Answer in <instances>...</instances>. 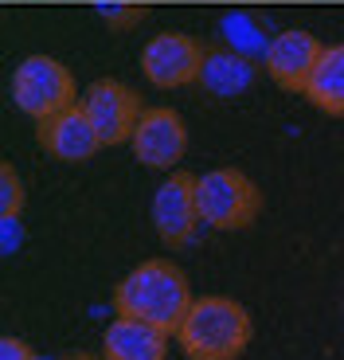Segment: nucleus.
<instances>
[{"instance_id":"f257e3e1","label":"nucleus","mask_w":344,"mask_h":360,"mask_svg":"<svg viewBox=\"0 0 344 360\" xmlns=\"http://www.w3.org/2000/svg\"><path fill=\"white\" fill-rule=\"evenodd\" d=\"M192 290L184 270L168 259H149L141 266H133L126 278L114 286V309L121 317H137L149 321L164 333H176L184 321V314L192 309Z\"/></svg>"},{"instance_id":"f03ea898","label":"nucleus","mask_w":344,"mask_h":360,"mask_svg":"<svg viewBox=\"0 0 344 360\" xmlns=\"http://www.w3.org/2000/svg\"><path fill=\"white\" fill-rule=\"evenodd\" d=\"M176 345L188 360H239L251 345V314L235 297H196L176 329Z\"/></svg>"},{"instance_id":"7ed1b4c3","label":"nucleus","mask_w":344,"mask_h":360,"mask_svg":"<svg viewBox=\"0 0 344 360\" xmlns=\"http://www.w3.org/2000/svg\"><path fill=\"white\" fill-rule=\"evenodd\" d=\"M196 204L204 227L239 231V227L254 224L258 207H263V192L239 169H211L204 176H196Z\"/></svg>"},{"instance_id":"20e7f679","label":"nucleus","mask_w":344,"mask_h":360,"mask_svg":"<svg viewBox=\"0 0 344 360\" xmlns=\"http://www.w3.org/2000/svg\"><path fill=\"white\" fill-rule=\"evenodd\" d=\"M8 90L20 114L36 117V122L74 106V98H79L71 71L59 59H51V55H27L24 63H16Z\"/></svg>"},{"instance_id":"39448f33","label":"nucleus","mask_w":344,"mask_h":360,"mask_svg":"<svg viewBox=\"0 0 344 360\" xmlns=\"http://www.w3.org/2000/svg\"><path fill=\"white\" fill-rule=\"evenodd\" d=\"M79 106L86 110L91 126L98 129L102 145L129 141V137H133V129H137V117L145 114V110H141V98H137L126 82H114V79L91 82V86L82 90Z\"/></svg>"},{"instance_id":"423d86ee","label":"nucleus","mask_w":344,"mask_h":360,"mask_svg":"<svg viewBox=\"0 0 344 360\" xmlns=\"http://www.w3.org/2000/svg\"><path fill=\"white\" fill-rule=\"evenodd\" d=\"M199 67H204V51L184 32H157L141 47V75L161 90L199 82Z\"/></svg>"},{"instance_id":"0eeeda50","label":"nucleus","mask_w":344,"mask_h":360,"mask_svg":"<svg viewBox=\"0 0 344 360\" xmlns=\"http://www.w3.org/2000/svg\"><path fill=\"white\" fill-rule=\"evenodd\" d=\"M149 216H153V227L168 247L188 243L196 227L204 224L199 219V204H196V176L188 172H172L157 184L153 204H149Z\"/></svg>"},{"instance_id":"6e6552de","label":"nucleus","mask_w":344,"mask_h":360,"mask_svg":"<svg viewBox=\"0 0 344 360\" xmlns=\"http://www.w3.org/2000/svg\"><path fill=\"white\" fill-rule=\"evenodd\" d=\"M133 157L145 169H172L188 149V129H184L180 114L168 106H153L137 117V129L129 137Z\"/></svg>"},{"instance_id":"1a4fd4ad","label":"nucleus","mask_w":344,"mask_h":360,"mask_svg":"<svg viewBox=\"0 0 344 360\" xmlns=\"http://www.w3.org/2000/svg\"><path fill=\"white\" fill-rule=\"evenodd\" d=\"M321 51H325V44H321L313 32L282 27V32L270 36V47H266V55H263V67L278 86L305 90V82H309V75H313V67H317Z\"/></svg>"},{"instance_id":"9d476101","label":"nucleus","mask_w":344,"mask_h":360,"mask_svg":"<svg viewBox=\"0 0 344 360\" xmlns=\"http://www.w3.org/2000/svg\"><path fill=\"white\" fill-rule=\"evenodd\" d=\"M39 145H44L51 157H59V161L79 165V161H91V157L98 153L102 137H98V129L91 126L86 110L74 102V106H67V110H59V114L39 122Z\"/></svg>"},{"instance_id":"9b49d317","label":"nucleus","mask_w":344,"mask_h":360,"mask_svg":"<svg viewBox=\"0 0 344 360\" xmlns=\"http://www.w3.org/2000/svg\"><path fill=\"white\" fill-rule=\"evenodd\" d=\"M168 333L137 317H114L102 333V360H164Z\"/></svg>"},{"instance_id":"f8f14e48","label":"nucleus","mask_w":344,"mask_h":360,"mask_svg":"<svg viewBox=\"0 0 344 360\" xmlns=\"http://www.w3.org/2000/svg\"><path fill=\"white\" fill-rule=\"evenodd\" d=\"M254 79H258L254 59L231 51V47L208 51L204 55V67H199V82H204V90L216 94V98H235V94H243V90L254 86Z\"/></svg>"},{"instance_id":"ddd939ff","label":"nucleus","mask_w":344,"mask_h":360,"mask_svg":"<svg viewBox=\"0 0 344 360\" xmlns=\"http://www.w3.org/2000/svg\"><path fill=\"white\" fill-rule=\"evenodd\" d=\"M301 94L317 110H325V114L344 117V44H333L321 51L317 67H313Z\"/></svg>"},{"instance_id":"4468645a","label":"nucleus","mask_w":344,"mask_h":360,"mask_svg":"<svg viewBox=\"0 0 344 360\" xmlns=\"http://www.w3.org/2000/svg\"><path fill=\"white\" fill-rule=\"evenodd\" d=\"M219 36H223V44L231 47V51L246 55L254 63H263L266 47H270V36H266V27L258 24V16H251V12H243V8H231V12L219 16Z\"/></svg>"},{"instance_id":"2eb2a0df","label":"nucleus","mask_w":344,"mask_h":360,"mask_svg":"<svg viewBox=\"0 0 344 360\" xmlns=\"http://www.w3.org/2000/svg\"><path fill=\"white\" fill-rule=\"evenodd\" d=\"M94 12H98V20H106L110 27H129L145 16V4H133V0H98Z\"/></svg>"},{"instance_id":"dca6fc26","label":"nucleus","mask_w":344,"mask_h":360,"mask_svg":"<svg viewBox=\"0 0 344 360\" xmlns=\"http://www.w3.org/2000/svg\"><path fill=\"white\" fill-rule=\"evenodd\" d=\"M24 207V184L8 161L0 165V216H20Z\"/></svg>"},{"instance_id":"f3484780","label":"nucleus","mask_w":344,"mask_h":360,"mask_svg":"<svg viewBox=\"0 0 344 360\" xmlns=\"http://www.w3.org/2000/svg\"><path fill=\"white\" fill-rule=\"evenodd\" d=\"M20 247H24L20 216H0V255H16Z\"/></svg>"},{"instance_id":"a211bd4d","label":"nucleus","mask_w":344,"mask_h":360,"mask_svg":"<svg viewBox=\"0 0 344 360\" xmlns=\"http://www.w3.org/2000/svg\"><path fill=\"white\" fill-rule=\"evenodd\" d=\"M32 345L20 341V337H0V360H32Z\"/></svg>"},{"instance_id":"6ab92c4d","label":"nucleus","mask_w":344,"mask_h":360,"mask_svg":"<svg viewBox=\"0 0 344 360\" xmlns=\"http://www.w3.org/2000/svg\"><path fill=\"white\" fill-rule=\"evenodd\" d=\"M59 360H98V356H91V352H71V356H59Z\"/></svg>"},{"instance_id":"aec40b11","label":"nucleus","mask_w":344,"mask_h":360,"mask_svg":"<svg viewBox=\"0 0 344 360\" xmlns=\"http://www.w3.org/2000/svg\"><path fill=\"white\" fill-rule=\"evenodd\" d=\"M32 360H51V356H39V352H36V356H32Z\"/></svg>"}]
</instances>
